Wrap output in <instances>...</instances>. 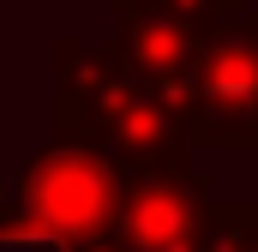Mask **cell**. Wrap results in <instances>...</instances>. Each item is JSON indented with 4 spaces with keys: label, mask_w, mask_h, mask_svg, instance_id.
Instances as JSON below:
<instances>
[{
    "label": "cell",
    "mask_w": 258,
    "mask_h": 252,
    "mask_svg": "<svg viewBox=\"0 0 258 252\" xmlns=\"http://www.w3.org/2000/svg\"><path fill=\"white\" fill-rule=\"evenodd\" d=\"M216 222H222V204L198 168L132 174L114 240L120 252H216Z\"/></svg>",
    "instance_id": "277c9868"
},
{
    "label": "cell",
    "mask_w": 258,
    "mask_h": 252,
    "mask_svg": "<svg viewBox=\"0 0 258 252\" xmlns=\"http://www.w3.org/2000/svg\"><path fill=\"white\" fill-rule=\"evenodd\" d=\"M0 252H78L72 240L48 234V228H30L18 216H0Z\"/></svg>",
    "instance_id": "ba28073f"
},
{
    "label": "cell",
    "mask_w": 258,
    "mask_h": 252,
    "mask_svg": "<svg viewBox=\"0 0 258 252\" xmlns=\"http://www.w3.org/2000/svg\"><path fill=\"white\" fill-rule=\"evenodd\" d=\"M78 252H120V240H96V246H78Z\"/></svg>",
    "instance_id": "9c48e42d"
},
{
    "label": "cell",
    "mask_w": 258,
    "mask_h": 252,
    "mask_svg": "<svg viewBox=\"0 0 258 252\" xmlns=\"http://www.w3.org/2000/svg\"><path fill=\"white\" fill-rule=\"evenodd\" d=\"M54 132L114 156L126 174L192 168V132L168 90H156L114 42L54 36Z\"/></svg>",
    "instance_id": "6da1fadb"
},
{
    "label": "cell",
    "mask_w": 258,
    "mask_h": 252,
    "mask_svg": "<svg viewBox=\"0 0 258 252\" xmlns=\"http://www.w3.org/2000/svg\"><path fill=\"white\" fill-rule=\"evenodd\" d=\"M216 252H258V198H246V204H222Z\"/></svg>",
    "instance_id": "8992f818"
},
{
    "label": "cell",
    "mask_w": 258,
    "mask_h": 252,
    "mask_svg": "<svg viewBox=\"0 0 258 252\" xmlns=\"http://www.w3.org/2000/svg\"><path fill=\"white\" fill-rule=\"evenodd\" d=\"M108 18H114V48H120L156 90L180 96L210 36L192 30L180 12H168L162 0H108Z\"/></svg>",
    "instance_id": "5b68a950"
},
{
    "label": "cell",
    "mask_w": 258,
    "mask_h": 252,
    "mask_svg": "<svg viewBox=\"0 0 258 252\" xmlns=\"http://www.w3.org/2000/svg\"><path fill=\"white\" fill-rule=\"evenodd\" d=\"M126 180L132 174L96 144H84L72 132H48V144H36L24 156V168L12 174L6 216L48 228L72 246H96V240H114Z\"/></svg>",
    "instance_id": "7a4b0ae2"
},
{
    "label": "cell",
    "mask_w": 258,
    "mask_h": 252,
    "mask_svg": "<svg viewBox=\"0 0 258 252\" xmlns=\"http://www.w3.org/2000/svg\"><path fill=\"white\" fill-rule=\"evenodd\" d=\"M204 150H258V6L222 24L174 96Z\"/></svg>",
    "instance_id": "3957f363"
},
{
    "label": "cell",
    "mask_w": 258,
    "mask_h": 252,
    "mask_svg": "<svg viewBox=\"0 0 258 252\" xmlns=\"http://www.w3.org/2000/svg\"><path fill=\"white\" fill-rule=\"evenodd\" d=\"M168 12H180L192 30H204V36H216L222 24H234L240 12H252V0H162Z\"/></svg>",
    "instance_id": "52a82bcc"
}]
</instances>
